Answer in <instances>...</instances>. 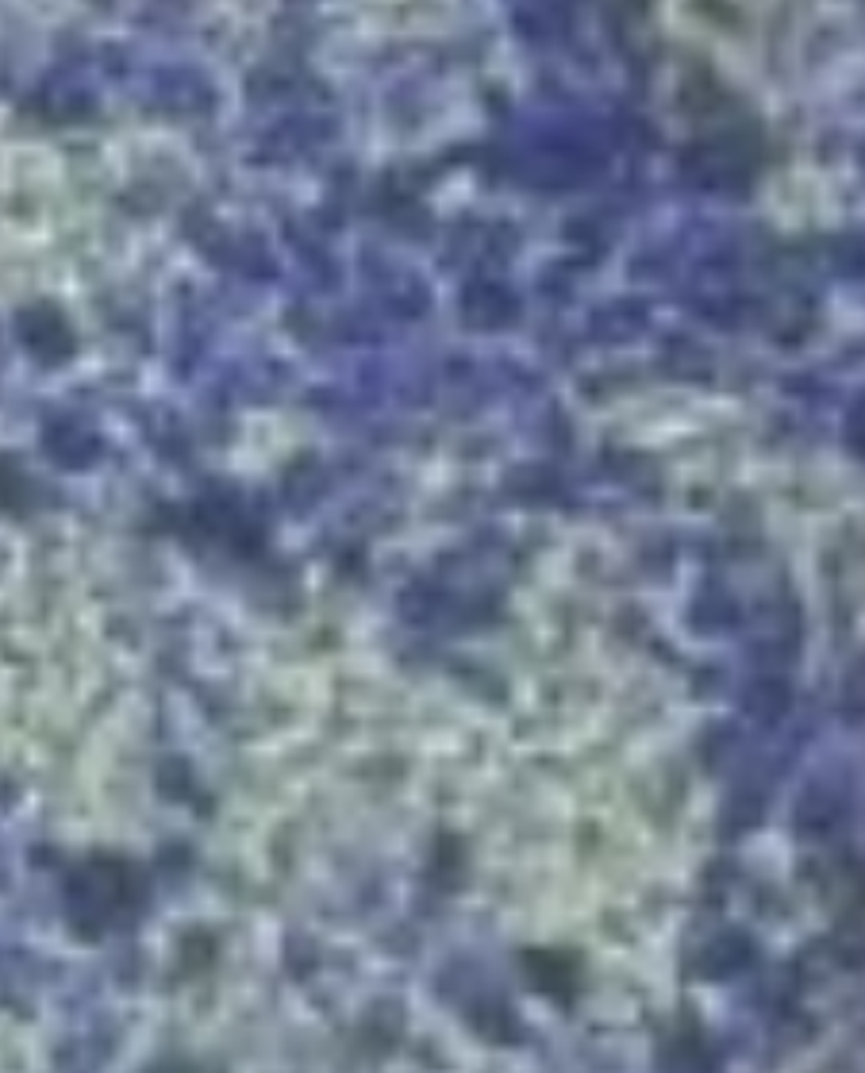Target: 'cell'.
<instances>
[{
	"label": "cell",
	"mask_w": 865,
	"mask_h": 1073,
	"mask_svg": "<svg viewBox=\"0 0 865 1073\" xmlns=\"http://www.w3.org/2000/svg\"><path fill=\"white\" fill-rule=\"evenodd\" d=\"M24 335H27V346L39 354H62L66 351V328L58 316L50 312H32L24 316Z\"/></svg>",
	"instance_id": "obj_1"
}]
</instances>
